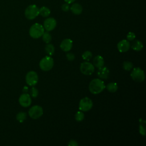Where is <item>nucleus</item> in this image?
Wrapping results in <instances>:
<instances>
[{"label":"nucleus","instance_id":"obj_30","mask_svg":"<svg viewBox=\"0 0 146 146\" xmlns=\"http://www.w3.org/2000/svg\"><path fill=\"white\" fill-rule=\"evenodd\" d=\"M66 58H67V60H68L70 61H72L75 59V55L74 54H72L71 52H68L66 54Z\"/></svg>","mask_w":146,"mask_h":146},{"label":"nucleus","instance_id":"obj_5","mask_svg":"<svg viewBox=\"0 0 146 146\" xmlns=\"http://www.w3.org/2000/svg\"><path fill=\"white\" fill-rule=\"evenodd\" d=\"M131 76L132 79L136 82H142L144 80L145 74L143 70L139 67L133 68L131 73Z\"/></svg>","mask_w":146,"mask_h":146},{"label":"nucleus","instance_id":"obj_27","mask_svg":"<svg viewBox=\"0 0 146 146\" xmlns=\"http://www.w3.org/2000/svg\"><path fill=\"white\" fill-rule=\"evenodd\" d=\"M30 96L33 98H36L38 95V90L34 87H32L30 90Z\"/></svg>","mask_w":146,"mask_h":146},{"label":"nucleus","instance_id":"obj_10","mask_svg":"<svg viewBox=\"0 0 146 146\" xmlns=\"http://www.w3.org/2000/svg\"><path fill=\"white\" fill-rule=\"evenodd\" d=\"M19 103L23 107H29L31 104V98L30 95L27 93L22 94L19 98Z\"/></svg>","mask_w":146,"mask_h":146},{"label":"nucleus","instance_id":"obj_7","mask_svg":"<svg viewBox=\"0 0 146 146\" xmlns=\"http://www.w3.org/2000/svg\"><path fill=\"white\" fill-rule=\"evenodd\" d=\"M93 106L92 101L89 98L86 97L82 99L79 104V108L80 111L87 112L90 111Z\"/></svg>","mask_w":146,"mask_h":146},{"label":"nucleus","instance_id":"obj_4","mask_svg":"<svg viewBox=\"0 0 146 146\" xmlns=\"http://www.w3.org/2000/svg\"><path fill=\"white\" fill-rule=\"evenodd\" d=\"M54 66L53 59L50 56H46L43 58L39 62L40 69L44 71L50 70Z\"/></svg>","mask_w":146,"mask_h":146},{"label":"nucleus","instance_id":"obj_14","mask_svg":"<svg viewBox=\"0 0 146 146\" xmlns=\"http://www.w3.org/2000/svg\"><path fill=\"white\" fill-rule=\"evenodd\" d=\"M110 71L107 67H102L98 68V70L96 72L97 76L102 79H106L109 76Z\"/></svg>","mask_w":146,"mask_h":146},{"label":"nucleus","instance_id":"obj_24","mask_svg":"<svg viewBox=\"0 0 146 146\" xmlns=\"http://www.w3.org/2000/svg\"><path fill=\"white\" fill-rule=\"evenodd\" d=\"M84 115L82 111H79L76 112V113L75 115V119L76 121H81L84 119Z\"/></svg>","mask_w":146,"mask_h":146},{"label":"nucleus","instance_id":"obj_11","mask_svg":"<svg viewBox=\"0 0 146 146\" xmlns=\"http://www.w3.org/2000/svg\"><path fill=\"white\" fill-rule=\"evenodd\" d=\"M56 26V21L54 18L52 17L46 19L43 23V27L47 31L53 30L55 28Z\"/></svg>","mask_w":146,"mask_h":146},{"label":"nucleus","instance_id":"obj_16","mask_svg":"<svg viewBox=\"0 0 146 146\" xmlns=\"http://www.w3.org/2000/svg\"><path fill=\"white\" fill-rule=\"evenodd\" d=\"M72 13L75 15H79L82 13L83 8L81 5L78 3H74L70 8Z\"/></svg>","mask_w":146,"mask_h":146},{"label":"nucleus","instance_id":"obj_3","mask_svg":"<svg viewBox=\"0 0 146 146\" xmlns=\"http://www.w3.org/2000/svg\"><path fill=\"white\" fill-rule=\"evenodd\" d=\"M39 9L35 5H30L26 7L25 11V15L30 20L35 19L39 14Z\"/></svg>","mask_w":146,"mask_h":146},{"label":"nucleus","instance_id":"obj_15","mask_svg":"<svg viewBox=\"0 0 146 146\" xmlns=\"http://www.w3.org/2000/svg\"><path fill=\"white\" fill-rule=\"evenodd\" d=\"M104 60L103 58L100 55L96 56L93 59V65L94 67L100 68L104 66Z\"/></svg>","mask_w":146,"mask_h":146},{"label":"nucleus","instance_id":"obj_31","mask_svg":"<svg viewBox=\"0 0 146 146\" xmlns=\"http://www.w3.org/2000/svg\"><path fill=\"white\" fill-rule=\"evenodd\" d=\"M68 145L69 146H78V143L75 140H71L68 143Z\"/></svg>","mask_w":146,"mask_h":146},{"label":"nucleus","instance_id":"obj_32","mask_svg":"<svg viewBox=\"0 0 146 146\" xmlns=\"http://www.w3.org/2000/svg\"><path fill=\"white\" fill-rule=\"evenodd\" d=\"M22 90H23V92L24 93H27L28 92V91H29V88H28V87L27 86H24V87L23 88Z\"/></svg>","mask_w":146,"mask_h":146},{"label":"nucleus","instance_id":"obj_22","mask_svg":"<svg viewBox=\"0 0 146 146\" xmlns=\"http://www.w3.org/2000/svg\"><path fill=\"white\" fill-rule=\"evenodd\" d=\"M26 113L25 112H19L17 114L16 116V119L17 121H18L19 123H22L26 119Z\"/></svg>","mask_w":146,"mask_h":146},{"label":"nucleus","instance_id":"obj_2","mask_svg":"<svg viewBox=\"0 0 146 146\" xmlns=\"http://www.w3.org/2000/svg\"><path fill=\"white\" fill-rule=\"evenodd\" d=\"M44 32V29L43 26L38 23L33 24L29 30V34L30 36L34 39H37L42 36Z\"/></svg>","mask_w":146,"mask_h":146},{"label":"nucleus","instance_id":"obj_29","mask_svg":"<svg viewBox=\"0 0 146 146\" xmlns=\"http://www.w3.org/2000/svg\"><path fill=\"white\" fill-rule=\"evenodd\" d=\"M62 10L63 11H65V12H67L69 10H70V6H69V4L67 3H65L64 4H63L62 5Z\"/></svg>","mask_w":146,"mask_h":146},{"label":"nucleus","instance_id":"obj_12","mask_svg":"<svg viewBox=\"0 0 146 146\" xmlns=\"http://www.w3.org/2000/svg\"><path fill=\"white\" fill-rule=\"evenodd\" d=\"M117 48L120 52H127L130 48V43L128 40H121L117 43Z\"/></svg>","mask_w":146,"mask_h":146},{"label":"nucleus","instance_id":"obj_6","mask_svg":"<svg viewBox=\"0 0 146 146\" xmlns=\"http://www.w3.org/2000/svg\"><path fill=\"white\" fill-rule=\"evenodd\" d=\"M43 113V108L38 105L32 106L29 110V115L30 117L33 119H37L41 117Z\"/></svg>","mask_w":146,"mask_h":146},{"label":"nucleus","instance_id":"obj_28","mask_svg":"<svg viewBox=\"0 0 146 146\" xmlns=\"http://www.w3.org/2000/svg\"><path fill=\"white\" fill-rule=\"evenodd\" d=\"M136 37V35H135V34L133 32H129L127 35V39L128 40H129V41H132V40H133L135 39Z\"/></svg>","mask_w":146,"mask_h":146},{"label":"nucleus","instance_id":"obj_21","mask_svg":"<svg viewBox=\"0 0 146 146\" xmlns=\"http://www.w3.org/2000/svg\"><path fill=\"white\" fill-rule=\"evenodd\" d=\"M145 121L142 119L140 120V125H139V132L143 135H145Z\"/></svg>","mask_w":146,"mask_h":146},{"label":"nucleus","instance_id":"obj_33","mask_svg":"<svg viewBox=\"0 0 146 146\" xmlns=\"http://www.w3.org/2000/svg\"><path fill=\"white\" fill-rule=\"evenodd\" d=\"M64 1H65V2H66L68 4H70V3L74 2L75 1V0H64Z\"/></svg>","mask_w":146,"mask_h":146},{"label":"nucleus","instance_id":"obj_17","mask_svg":"<svg viewBox=\"0 0 146 146\" xmlns=\"http://www.w3.org/2000/svg\"><path fill=\"white\" fill-rule=\"evenodd\" d=\"M132 48L136 51H141L143 48V43L139 40H136L133 41L131 46Z\"/></svg>","mask_w":146,"mask_h":146},{"label":"nucleus","instance_id":"obj_26","mask_svg":"<svg viewBox=\"0 0 146 146\" xmlns=\"http://www.w3.org/2000/svg\"><path fill=\"white\" fill-rule=\"evenodd\" d=\"M123 67L125 71H129L133 68V64L129 61H125L123 63Z\"/></svg>","mask_w":146,"mask_h":146},{"label":"nucleus","instance_id":"obj_1","mask_svg":"<svg viewBox=\"0 0 146 146\" xmlns=\"http://www.w3.org/2000/svg\"><path fill=\"white\" fill-rule=\"evenodd\" d=\"M89 90L93 94H98L105 88L104 82L101 79H94L89 84Z\"/></svg>","mask_w":146,"mask_h":146},{"label":"nucleus","instance_id":"obj_20","mask_svg":"<svg viewBox=\"0 0 146 146\" xmlns=\"http://www.w3.org/2000/svg\"><path fill=\"white\" fill-rule=\"evenodd\" d=\"M44 50L47 54H48L49 56H51L55 52V47L52 44L47 43L44 48Z\"/></svg>","mask_w":146,"mask_h":146},{"label":"nucleus","instance_id":"obj_8","mask_svg":"<svg viewBox=\"0 0 146 146\" xmlns=\"http://www.w3.org/2000/svg\"><path fill=\"white\" fill-rule=\"evenodd\" d=\"M80 70L82 74L86 75H90L94 72L95 67L92 64L86 61L81 63Z\"/></svg>","mask_w":146,"mask_h":146},{"label":"nucleus","instance_id":"obj_13","mask_svg":"<svg viewBox=\"0 0 146 146\" xmlns=\"http://www.w3.org/2000/svg\"><path fill=\"white\" fill-rule=\"evenodd\" d=\"M60 48L65 52L70 51L72 47V41L71 39L66 38L62 41L60 44Z\"/></svg>","mask_w":146,"mask_h":146},{"label":"nucleus","instance_id":"obj_25","mask_svg":"<svg viewBox=\"0 0 146 146\" xmlns=\"http://www.w3.org/2000/svg\"><path fill=\"white\" fill-rule=\"evenodd\" d=\"M82 56V58L83 59V60L88 61L91 59V58L92 56V54L90 51H86L85 52H84L83 53Z\"/></svg>","mask_w":146,"mask_h":146},{"label":"nucleus","instance_id":"obj_9","mask_svg":"<svg viewBox=\"0 0 146 146\" xmlns=\"http://www.w3.org/2000/svg\"><path fill=\"white\" fill-rule=\"evenodd\" d=\"M38 81V76L36 72L30 71L26 75V83L30 86H34L36 84Z\"/></svg>","mask_w":146,"mask_h":146},{"label":"nucleus","instance_id":"obj_19","mask_svg":"<svg viewBox=\"0 0 146 146\" xmlns=\"http://www.w3.org/2000/svg\"><path fill=\"white\" fill-rule=\"evenodd\" d=\"M107 90L110 92H115L117 89H118V86L117 83L115 82H111L108 83L106 86Z\"/></svg>","mask_w":146,"mask_h":146},{"label":"nucleus","instance_id":"obj_23","mask_svg":"<svg viewBox=\"0 0 146 146\" xmlns=\"http://www.w3.org/2000/svg\"><path fill=\"white\" fill-rule=\"evenodd\" d=\"M42 36V39H43V42H45L46 43H49L51 42V39H52L51 34L47 31L46 32H44V33L43 34Z\"/></svg>","mask_w":146,"mask_h":146},{"label":"nucleus","instance_id":"obj_18","mask_svg":"<svg viewBox=\"0 0 146 146\" xmlns=\"http://www.w3.org/2000/svg\"><path fill=\"white\" fill-rule=\"evenodd\" d=\"M39 14L43 17H47L50 15L51 13V11L47 7L42 6L39 10Z\"/></svg>","mask_w":146,"mask_h":146}]
</instances>
